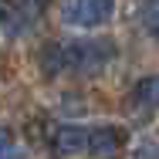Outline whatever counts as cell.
I'll list each match as a JSON object with an SVG mask.
<instances>
[{
    "mask_svg": "<svg viewBox=\"0 0 159 159\" xmlns=\"http://www.w3.org/2000/svg\"><path fill=\"white\" fill-rule=\"evenodd\" d=\"M85 146H88V132L81 125H58L51 132V149H54V156H78V152H85Z\"/></svg>",
    "mask_w": 159,
    "mask_h": 159,
    "instance_id": "cell-5",
    "label": "cell"
},
{
    "mask_svg": "<svg viewBox=\"0 0 159 159\" xmlns=\"http://www.w3.org/2000/svg\"><path fill=\"white\" fill-rule=\"evenodd\" d=\"M112 14H115V0H71L64 20L75 27H102L105 20H112Z\"/></svg>",
    "mask_w": 159,
    "mask_h": 159,
    "instance_id": "cell-2",
    "label": "cell"
},
{
    "mask_svg": "<svg viewBox=\"0 0 159 159\" xmlns=\"http://www.w3.org/2000/svg\"><path fill=\"white\" fill-rule=\"evenodd\" d=\"M125 146V132L119 125H98L88 132V152L95 159H112V156H119V149Z\"/></svg>",
    "mask_w": 159,
    "mask_h": 159,
    "instance_id": "cell-3",
    "label": "cell"
},
{
    "mask_svg": "<svg viewBox=\"0 0 159 159\" xmlns=\"http://www.w3.org/2000/svg\"><path fill=\"white\" fill-rule=\"evenodd\" d=\"M3 3H7L20 20H37V17L48 10V3H51V0H3Z\"/></svg>",
    "mask_w": 159,
    "mask_h": 159,
    "instance_id": "cell-6",
    "label": "cell"
},
{
    "mask_svg": "<svg viewBox=\"0 0 159 159\" xmlns=\"http://www.w3.org/2000/svg\"><path fill=\"white\" fill-rule=\"evenodd\" d=\"M142 27L149 37L159 41V0H142Z\"/></svg>",
    "mask_w": 159,
    "mask_h": 159,
    "instance_id": "cell-7",
    "label": "cell"
},
{
    "mask_svg": "<svg viewBox=\"0 0 159 159\" xmlns=\"http://www.w3.org/2000/svg\"><path fill=\"white\" fill-rule=\"evenodd\" d=\"M0 159H20V146L14 142L10 132H0Z\"/></svg>",
    "mask_w": 159,
    "mask_h": 159,
    "instance_id": "cell-8",
    "label": "cell"
},
{
    "mask_svg": "<svg viewBox=\"0 0 159 159\" xmlns=\"http://www.w3.org/2000/svg\"><path fill=\"white\" fill-rule=\"evenodd\" d=\"M58 51H61V71H75V75H98L115 58V44L108 37L68 41V44H58Z\"/></svg>",
    "mask_w": 159,
    "mask_h": 159,
    "instance_id": "cell-1",
    "label": "cell"
},
{
    "mask_svg": "<svg viewBox=\"0 0 159 159\" xmlns=\"http://www.w3.org/2000/svg\"><path fill=\"white\" fill-rule=\"evenodd\" d=\"M132 159H159V142H146V146H139Z\"/></svg>",
    "mask_w": 159,
    "mask_h": 159,
    "instance_id": "cell-9",
    "label": "cell"
},
{
    "mask_svg": "<svg viewBox=\"0 0 159 159\" xmlns=\"http://www.w3.org/2000/svg\"><path fill=\"white\" fill-rule=\"evenodd\" d=\"M129 112L132 115H152L159 112V75L139 78L135 88L129 92Z\"/></svg>",
    "mask_w": 159,
    "mask_h": 159,
    "instance_id": "cell-4",
    "label": "cell"
}]
</instances>
